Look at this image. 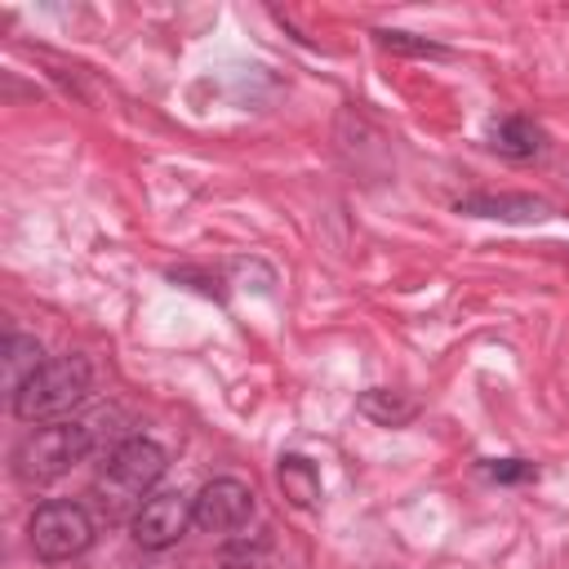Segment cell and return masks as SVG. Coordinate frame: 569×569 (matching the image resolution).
<instances>
[{
  "label": "cell",
  "mask_w": 569,
  "mask_h": 569,
  "mask_svg": "<svg viewBox=\"0 0 569 569\" xmlns=\"http://www.w3.org/2000/svg\"><path fill=\"white\" fill-rule=\"evenodd\" d=\"M164 467H169V458H164V449L156 440H142V436L120 440L111 449V458L102 462L98 480H93V498H98L102 516L107 520L133 516L151 498V489L164 476Z\"/></svg>",
  "instance_id": "1"
},
{
  "label": "cell",
  "mask_w": 569,
  "mask_h": 569,
  "mask_svg": "<svg viewBox=\"0 0 569 569\" xmlns=\"http://www.w3.org/2000/svg\"><path fill=\"white\" fill-rule=\"evenodd\" d=\"M84 396H89V365L80 356H58V360H44L13 391V413L22 422H44V418L76 409Z\"/></svg>",
  "instance_id": "2"
},
{
  "label": "cell",
  "mask_w": 569,
  "mask_h": 569,
  "mask_svg": "<svg viewBox=\"0 0 569 569\" xmlns=\"http://www.w3.org/2000/svg\"><path fill=\"white\" fill-rule=\"evenodd\" d=\"M89 453V427L80 422H44L13 449V471L22 485H49L67 476Z\"/></svg>",
  "instance_id": "3"
},
{
  "label": "cell",
  "mask_w": 569,
  "mask_h": 569,
  "mask_svg": "<svg viewBox=\"0 0 569 569\" xmlns=\"http://www.w3.org/2000/svg\"><path fill=\"white\" fill-rule=\"evenodd\" d=\"M27 533L40 560H71L93 542V520L80 502H40Z\"/></svg>",
  "instance_id": "4"
},
{
  "label": "cell",
  "mask_w": 569,
  "mask_h": 569,
  "mask_svg": "<svg viewBox=\"0 0 569 569\" xmlns=\"http://www.w3.org/2000/svg\"><path fill=\"white\" fill-rule=\"evenodd\" d=\"M191 516L204 533H231L253 516V489L231 476H218L200 489V498L191 502Z\"/></svg>",
  "instance_id": "5"
},
{
  "label": "cell",
  "mask_w": 569,
  "mask_h": 569,
  "mask_svg": "<svg viewBox=\"0 0 569 569\" xmlns=\"http://www.w3.org/2000/svg\"><path fill=\"white\" fill-rule=\"evenodd\" d=\"M191 520H196V516H191V502H187L178 489H164V493H151V498L133 511V538H138V547L164 551V547H173V542L187 533Z\"/></svg>",
  "instance_id": "6"
},
{
  "label": "cell",
  "mask_w": 569,
  "mask_h": 569,
  "mask_svg": "<svg viewBox=\"0 0 569 569\" xmlns=\"http://www.w3.org/2000/svg\"><path fill=\"white\" fill-rule=\"evenodd\" d=\"M276 480H280V489L293 507H316L320 502V471L302 453H284L280 467H276Z\"/></svg>",
  "instance_id": "7"
},
{
  "label": "cell",
  "mask_w": 569,
  "mask_h": 569,
  "mask_svg": "<svg viewBox=\"0 0 569 569\" xmlns=\"http://www.w3.org/2000/svg\"><path fill=\"white\" fill-rule=\"evenodd\" d=\"M458 209L480 213V218H511V222H533L547 213V204L533 196H467L458 200Z\"/></svg>",
  "instance_id": "8"
},
{
  "label": "cell",
  "mask_w": 569,
  "mask_h": 569,
  "mask_svg": "<svg viewBox=\"0 0 569 569\" xmlns=\"http://www.w3.org/2000/svg\"><path fill=\"white\" fill-rule=\"evenodd\" d=\"M489 142H493V151L525 160V156H538L542 151V129L533 120H525V116H507V120H498L489 129Z\"/></svg>",
  "instance_id": "9"
},
{
  "label": "cell",
  "mask_w": 569,
  "mask_h": 569,
  "mask_svg": "<svg viewBox=\"0 0 569 569\" xmlns=\"http://www.w3.org/2000/svg\"><path fill=\"white\" fill-rule=\"evenodd\" d=\"M360 413L365 418H373V422H382V427H405L413 413H418V405L409 400V396H400V391H365L360 396Z\"/></svg>",
  "instance_id": "10"
},
{
  "label": "cell",
  "mask_w": 569,
  "mask_h": 569,
  "mask_svg": "<svg viewBox=\"0 0 569 569\" xmlns=\"http://www.w3.org/2000/svg\"><path fill=\"white\" fill-rule=\"evenodd\" d=\"M40 365H44V360H40V342H36V338H22V333H9V338H4V378H9L13 391H18Z\"/></svg>",
  "instance_id": "11"
},
{
  "label": "cell",
  "mask_w": 569,
  "mask_h": 569,
  "mask_svg": "<svg viewBox=\"0 0 569 569\" xmlns=\"http://www.w3.org/2000/svg\"><path fill=\"white\" fill-rule=\"evenodd\" d=\"M493 480H525V476H533V467L529 462H520V458H502V462H489L485 467Z\"/></svg>",
  "instance_id": "12"
},
{
  "label": "cell",
  "mask_w": 569,
  "mask_h": 569,
  "mask_svg": "<svg viewBox=\"0 0 569 569\" xmlns=\"http://www.w3.org/2000/svg\"><path fill=\"white\" fill-rule=\"evenodd\" d=\"M382 36V44L387 49H409V53H440L436 44H427V40H409L405 31H378Z\"/></svg>",
  "instance_id": "13"
}]
</instances>
